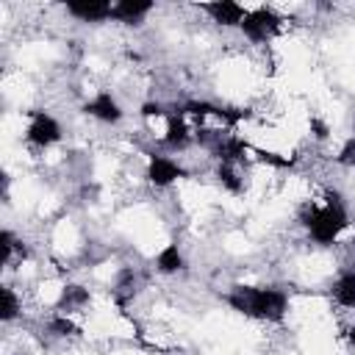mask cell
Returning <instances> with one entry per match:
<instances>
[{
  "instance_id": "ba28073f",
  "label": "cell",
  "mask_w": 355,
  "mask_h": 355,
  "mask_svg": "<svg viewBox=\"0 0 355 355\" xmlns=\"http://www.w3.org/2000/svg\"><path fill=\"white\" fill-rule=\"evenodd\" d=\"M83 111H86L89 116L100 119V122H119V119H122V108H119V103L111 97V92H100L94 100H89V103L83 105Z\"/></svg>"
},
{
  "instance_id": "52a82bcc",
  "label": "cell",
  "mask_w": 355,
  "mask_h": 355,
  "mask_svg": "<svg viewBox=\"0 0 355 355\" xmlns=\"http://www.w3.org/2000/svg\"><path fill=\"white\" fill-rule=\"evenodd\" d=\"M202 8H205V11L214 17V22H219V25H239V28H241V22H244V17H247V8L239 6V3H233V0L202 3Z\"/></svg>"
},
{
  "instance_id": "8992f818",
  "label": "cell",
  "mask_w": 355,
  "mask_h": 355,
  "mask_svg": "<svg viewBox=\"0 0 355 355\" xmlns=\"http://www.w3.org/2000/svg\"><path fill=\"white\" fill-rule=\"evenodd\" d=\"M111 3L105 0H69L67 3V11L83 22H100V19H108L111 17Z\"/></svg>"
},
{
  "instance_id": "e0dca14e",
  "label": "cell",
  "mask_w": 355,
  "mask_h": 355,
  "mask_svg": "<svg viewBox=\"0 0 355 355\" xmlns=\"http://www.w3.org/2000/svg\"><path fill=\"white\" fill-rule=\"evenodd\" d=\"M50 330H53L55 336H72V333H78V327H75L67 316H53V319H50Z\"/></svg>"
},
{
  "instance_id": "7a4b0ae2",
  "label": "cell",
  "mask_w": 355,
  "mask_h": 355,
  "mask_svg": "<svg viewBox=\"0 0 355 355\" xmlns=\"http://www.w3.org/2000/svg\"><path fill=\"white\" fill-rule=\"evenodd\" d=\"M302 225L308 227V236L316 244L327 247L349 227V214H347V208H344L338 194H327V202L322 208L311 205V211L302 214Z\"/></svg>"
},
{
  "instance_id": "30bf717a",
  "label": "cell",
  "mask_w": 355,
  "mask_h": 355,
  "mask_svg": "<svg viewBox=\"0 0 355 355\" xmlns=\"http://www.w3.org/2000/svg\"><path fill=\"white\" fill-rule=\"evenodd\" d=\"M164 139H166L169 147H186V144L191 141V136H189V125H186V119H183L180 111L166 116V136H164Z\"/></svg>"
},
{
  "instance_id": "5b68a950",
  "label": "cell",
  "mask_w": 355,
  "mask_h": 355,
  "mask_svg": "<svg viewBox=\"0 0 355 355\" xmlns=\"http://www.w3.org/2000/svg\"><path fill=\"white\" fill-rule=\"evenodd\" d=\"M180 178H186V169H183L178 161H172V158H166V155H150L147 180H150L153 186H172V183L180 180Z\"/></svg>"
},
{
  "instance_id": "277c9868",
  "label": "cell",
  "mask_w": 355,
  "mask_h": 355,
  "mask_svg": "<svg viewBox=\"0 0 355 355\" xmlns=\"http://www.w3.org/2000/svg\"><path fill=\"white\" fill-rule=\"evenodd\" d=\"M58 139H61V125L50 114H44V111H31L28 141L39 144V147H47V144H55Z\"/></svg>"
},
{
  "instance_id": "9c48e42d",
  "label": "cell",
  "mask_w": 355,
  "mask_h": 355,
  "mask_svg": "<svg viewBox=\"0 0 355 355\" xmlns=\"http://www.w3.org/2000/svg\"><path fill=\"white\" fill-rule=\"evenodd\" d=\"M150 8H153L150 0H119V3L111 8V19H119V22L133 25V22H139Z\"/></svg>"
},
{
  "instance_id": "44dd1931",
  "label": "cell",
  "mask_w": 355,
  "mask_h": 355,
  "mask_svg": "<svg viewBox=\"0 0 355 355\" xmlns=\"http://www.w3.org/2000/svg\"><path fill=\"white\" fill-rule=\"evenodd\" d=\"M347 338H349V344H352V347H355V324H352V327H349V330H347Z\"/></svg>"
},
{
  "instance_id": "4fadbf2b",
  "label": "cell",
  "mask_w": 355,
  "mask_h": 355,
  "mask_svg": "<svg viewBox=\"0 0 355 355\" xmlns=\"http://www.w3.org/2000/svg\"><path fill=\"white\" fill-rule=\"evenodd\" d=\"M86 302H89V291L83 286H64L61 300H58V311H72V308L86 305Z\"/></svg>"
},
{
  "instance_id": "d6986e66",
  "label": "cell",
  "mask_w": 355,
  "mask_h": 355,
  "mask_svg": "<svg viewBox=\"0 0 355 355\" xmlns=\"http://www.w3.org/2000/svg\"><path fill=\"white\" fill-rule=\"evenodd\" d=\"M166 111L158 105V103H144L141 105V116H164Z\"/></svg>"
},
{
  "instance_id": "8fae6325",
  "label": "cell",
  "mask_w": 355,
  "mask_h": 355,
  "mask_svg": "<svg viewBox=\"0 0 355 355\" xmlns=\"http://www.w3.org/2000/svg\"><path fill=\"white\" fill-rule=\"evenodd\" d=\"M155 266H158V272H164V275H175V272H180V269H183V255H180L178 244H166V247L158 252Z\"/></svg>"
},
{
  "instance_id": "5bb4252c",
  "label": "cell",
  "mask_w": 355,
  "mask_h": 355,
  "mask_svg": "<svg viewBox=\"0 0 355 355\" xmlns=\"http://www.w3.org/2000/svg\"><path fill=\"white\" fill-rule=\"evenodd\" d=\"M17 313H19V300H17V294H14L8 286H0V319H3V322H11Z\"/></svg>"
},
{
  "instance_id": "9a60e30c",
  "label": "cell",
  "mask_w": 355,
  "mask_h": 355,
  "mask_svg": "<svg viewBox=\"0 0 355 355\" xmlns=\"http://www.w3.org/2000/svg\"><path fill=\"white\" fill-rule=\"evenodd\" d=\"M250 150L255 153V158H258L261 164H269V166H277V169H288V166L294 164V158L280 155V153H272V150H261V147H250Z\"/></svg>"
},
{
  "instance_id": "ac0fdd59",
  "label": "cell",
  "mask_w": 355,
  "mask_h": 355,
  "mask_svg": "<svg viewBox=\"0 0 355 355\" xmlns=\"http://www.w3.org/2000/svg\"><path fill=\"white\" fill-rule=\"evenodd\" d=\"M338 164H355V136L341 147V153H338Z\"/></svg>"
},
{
  "instance_id": "2e32d148",
  "label": "cell",
  "mask_w": 355,
  "mask_h": 355,
  "mask_svg": "<svg viewBox=\"0 0 355 355\" xmlns=\"http://www.w3.org/2000/svg\"><path fill=\"white\" fill-rule=\"evenodd\" d=\"M216 178H219V183L227 189V191H233V194H239L241 191V180H239V175H236V169H233V164H219V169H216Z\"/></svg>"
},
{
  "instance_id": "ffe728a7",
  "label": "cell",
  "mask_w": 355,
  "mask_h": 355,
  "mask_svg": "<svg viewBox=\"0 0 355 355\" xmlns=\"http://www.w3.org/2000/svg\"><path fill=\"white\" fill-rule=\"evenodd\" d=\"M311 130H313L316 139H324V136H327V125L319 122V119H311Z\"/></svg>"
},
{
  "instance_id": "7c38bea8",
  "label": "cell",
  "mask_w": 355,
  "mask_h": 355,
  "mask_svg": "<svg viewBox=\"0 0 355 355\" xmlns=\"http://www.w3.org/2000/svg\"><path fill=\"white\" fill-rule=\"evenodd\" d=\"M333 297L338 305L344 308H355V272H347L338 277L336 288H333Z\"/></svg>"
},
{
  "instance_id": "3957f363",
  "label": "cell",
  "mask_w": 355,
  "mask_h": 355,
  "mask_svg": "<svg viewBox=\"0 0 355 355\" xmlns=\"http://www.w3.org/2000/svg\"><path fill=\"white\" fill-rule=\"evenodd\" d=\"M277 28H280V17L266 6H261L255 11H247V17L241 22L244 36L252 39V42H266L272 33H277Z\"/></svg>"
},
{
  "instance_id": "6da1fadb",
  "label": "cell",
  "mask_w": 355,
  "mask_h": 355,
  "mask_svg": "<svg viewBox=\"0 0 355 355\" xmlns=\"http://www.w3.org/2000/svg\"><path fill=\"white\" fill-rule=\"evenodd\" d=\"M230 308H236L244 316L280 322L288 311V297L280 288H258V286H236L227 294Z\"/></svg>"
}]
</instances>
